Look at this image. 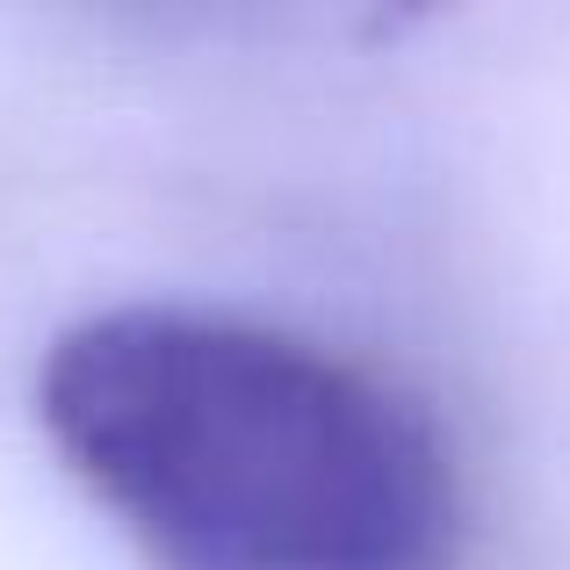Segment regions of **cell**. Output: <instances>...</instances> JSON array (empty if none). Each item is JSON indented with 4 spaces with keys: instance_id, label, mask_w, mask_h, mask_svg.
I'll return each instance as SVG.
<instances>
[{
    "instance_id": "cell-1",
    "label": "cell",
    "mask_w": 570,
    "mask_h": 570,
    "mask_svg": "<svg viewBox=\"0 0 570 570\" xmlns=\"http://www.w3.org/2000/svg\"><path fill=\"white\" fill-rule=\"evenodd\" d=\"M37 419L153 570H462L470 491L383 368L203 304L66 325Z\"/></svg>"
}]
</instances>
